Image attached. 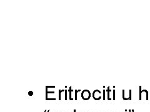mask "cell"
<instances>
[{"label": "cell", "mask_w": 150, "mask_h": 112, "mask_svg": "<svg viewBox=\"0 0 150 112\" xmlns=\"http://www.w3.org/2000/svg\"><path fill=\"white\" fill-rule=\"evenodd\" d=\"M91 97V93L88 90H84L81 92V98L84 100H88Z\"/></svg>", "instance_id": "cell-1"}, {"label": "cell", "mask_w": 150, "mask_h": 112, "mask_svg": "<svg viewBox=\"0 0 150 112\" xmlns=\"http://www.w3.org/2000/svg\"><path fill=\"white\" fill-rule=\"evenodd\" d=\"M93 97L95 100H99L101 99V93L99 90H96L93 93Z\"/></svg>", "instance_id": "cell-2"}, {"label": "cell", "mask_w": 150, "mask_h": 112, "mask_svg": "<svg viewBox=\"0 0 150 112\" xmlns=\"http://www.w3.org/2000/svg\"><path fill=\"white\" fill-rule=\"evenodd\" d=\"M72 87L70 86L69 87V100H73V99H72V97H71V92L73 91V90H72V88H71Z\"/></svg>", "instance_id": "cell-3"}, {"label": "cell", "mask_w": 150, "mask_h": 112, "mask_svg": "<svg viewBox=\"0 0 150 112\" xmlns=\"http://www.w3.org/2000/svg\"><path fill=\"white\" fill-rule=\"evenodd\" d=\"M110 92H111V90L110 89V87H108L107 88V93H108V100H111V99H110Z\"/></svg>", "instance_id": "cell-4"}, {"label": "cell", "mask_w": 150, "mask_h": 112, "mask_svg": "<svg viewBox=\"0 0 150 112\" xmlns=\"http://www.w3.org/2000/svg\"><path fill=\"white\" fill-rule=\"evenodd\" d=\"M65 92V90H59V100H62V98H61V95H62V93Z\"/></svg>", "instance_id": "cell-5"}, {"label": "cell", "mask_w": 150, "mask_h": 112, "mask_svg": "<svg viewBox=\"0 0 150 112\" xmlns=\"http://www.w3.org/2000/svg\"><path fill=\"white\" fill-rule=\"evenodd\" d=\"M75 100H77V94L78 93L80 92V90H75Z\"/></svg>", "instance_id": "cell-6"}, {"label": "cell", "mask_w": 150, "mask_h": 112, "mask_svg": "<svg viewBox=\"0 0 150 112\" xmlns=\"http://www.w3.org/2000/svg\"><path fill=\"white\" fill-rule=\"evenodd\" d=\"M28 95H29L30 96H32L33 95V92H32V91H30L29 92H28Z\"/></svg>", "instance_id": "cell-7"}, {"label": "cell", "mask_w": 150, "mask_h": 112, "mask_svg": "<svg viewBox=\"0 0 150 112\" xmlns=\"http://www.w3.org/2000/svg\"><path fill=\"white\" fill-rule=\"evenodd\" d=\"M103 100H105V90H103Z\"/></svg>", "instance_id": "cell-8"}, {"label": "cell", "mask_w": 150, "mask_h": 112, "mask_svg": "<svg viewBox=\"0 0 150 112\" xmlns=\"http://www.w3.org/2000/svg\"><path fill=\"white\" fill-rule=\"evenodd\" d=\"M129 100H131V90H129V97L128 98Z\"/></svg>", "instance_id": "cell-9"}, {"label": "cell", "mask_w": 150, "mask_h": 112, "mask_svg": "<svg viewBox=\"0 0 150 112\" xmlns=\"http://www.w3.org/2000/svg\"><path fill=\"white\" fill-rule=\"evenodd\" d=\"M67 90H65V100H67Z\"/></svg>", "instance_id": "cell-10"}, {"label": "cell", "mask_w": 150, "mask_h": 112, "mask_svg": "<svg viewBox=\"0 0 150 112\" xmlns=\"http://www.w3.org/2000/svg\"><path fill=\"white\" fill-rule=\"evenodd\" d=\"M112 92H113V100H115V90H113Z\"/></svg>", "instance_id": "cell-11"}, {"label": "cell", "mask_w": 150, "mask_h": 112, "mask_svg": "<svg viewBox=\"0 0 150 112\" xmlns=\"http://www.w3.org/2000/svg\"><path fill=\"white\" fill-rule=\"evenodd\" d=\"M46 88H55V86H46Z\"/></svg>", "instance_id": "cell-12"}, {"label": "cell", "mask_w": 150, "mask_h": 112, "mask_svg": "<svg viewBox=\"0 0 150 112\" xmlns=\"http://www.w3.org/2000/svg\"><path fill=\"white\" fill-rule=\"evenodd\" d=\"M46 100H56V99H47Z\"/></svg>", "instance_id": "cell-13"}, {"label": "cell", "mask_w": 150, "mask_h": 112, "mask_svg": "<svg viewBox=\"0 0 150 112\" xmlns=\"http://www.w3.org/2000/svg\"><path fill=\"white\" fill-rule=\"evenodd\" d=\"M74 112H76V110H74Z\"/></svg>", "instance_id": "cell-14"}, {"label": "cell", "mask_w": 150, "mask_h": 112, "mask_svg": "<svg viewBox=\"0 0 150 112\" xmlns=\"http://www.w3.org/2000/svg\"><path fill=\"white\" fill-rule=\"evenodd\" d=\"M45 112H46V110H45Z\"/></svg>", "instance_id": "cell-15"}]
</instances>
